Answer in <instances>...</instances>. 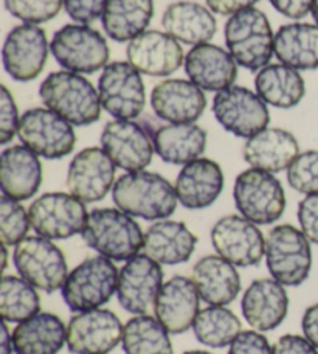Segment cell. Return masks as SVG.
I'll return each mask as SVG.
<instances>
[{
    "instance_id": "1",
    "label": "cell",
    "mask_w": 318,
    "mask_h": 354,
    "mask_svg": "<svg viewBox=\"0 0 318 354\" xmlns=\"http://www.w3.org/2000/svg\"><path fill=\"white\" fill-rule=\"evenodd\" d=\"M112 201L131 216L154 223L173 216L179 204L173 183L144 169L120 176L112 188Z\"/></svg>"
},
{
    "instance_id": "2",
    "label": "cell",
    "mask_w": 318,
    "mask_h": 354,
    "mask_svg": "<svg viewBox=\"0 0 318 354\" xmlns=\"http://www.w3.org/2000/svg\"><path fill=\"white\" fill-rule=\"evenodd\" d=\"M39 98L47 109L73 126L97 123L103 112L98 87L81 73L68 71L50 73L39 86Z\"/></svg>"
},
{
    "instance_id": "3",
    "label": "cell",
    "mask_w": 318,
    "mask_h": 354,
    "mask_svg": "<svg viewBox=\"0 0 318 354\" xmlns=\"http://www.w3.org/2000/svg\"><path fill=\"white\" fill-rule=\"evenodd\" d=\"M84 243L112 261H127L142 254L144 233L133 216L120 208H93L88 212Z\"/></svg>"
},
{
    "instance_id": "4",
    "label": "cell",
    "mask_w": 318,
    "mask_h": 354,
    "mask_svg": "<svg viewBox=\"0 0 318 354\" xmlns=\"http://www.w3.org/2000/svg\"><path fill=\"white\" fill-rule=\"evenodd\" d=\"M225 46L238 66L259 72L270 64L275 35L269 17L258 8H247L230 16L224 27Z\"/></svg>"
},
{
    "instance_id": "5",
    "label": "cell",
    "mask_w": 318,
    "mask_h": 354,
    "mask_svg": "<svg viewBox=\"0 0 318 354\" xmlns=\"http://www.w3.org/2000/svg\"><path fill=\"white\" fill-rule=\"evenodd\" d=\"M120 270L109 258L91 257L68 272L61 289L62 300L73 313L103 308L117 294Z\"/></svg>"
},
{
    "instance_id": "6",
    "label": "cell",
    "mask_w": 318,
    "mask_h": 354,
    "mask_svg": "<svg viewBox=\"0 0 318 354\" xmlns=\"http://www.w3.org/2000/svg\"><path fill=\"white\" fill-rule=\"evenodd\" d=\"M265 264L272 278L286 288H297L312 270V249L301 229L290 224L273 227L265 236Z\"/></svg>"
},
{
    "instance_id": "7",
    "label": "cell",
    "mask_w": 318,
    "mask_h": 354,
    "mask_svg": "<svg viewBox=\"0 0 318 354\" xmlns=\"http://www.w3.org/2000/svg\"><path fill=\"white\" fill-rule=\"evenodd\" d=\"M233 199L241 216L256 225L277 223L288 205L284 188L278 177L256 168L245 169L236 177Z\"/></svg>"
},
{
    "instance_id": "8",
    "label": "cell",
    "mask_w": 318,
    "mask_h": 354,
    "mask_svg": "<svg viewBox=\"0 0 318 354\" xmlns=\"http://www.w3.org/2000/svg\"><path fill=\"white\" fill-rule=\"evenodd\" d=\"M56 62L68 72L92 75L109 64L111 50L106 37L91 25L67 24L50 42Z\"/></svg>"
},
{
    "instance_id": "9",
    "label": "cell",
    "mask_w": 318,
    "mask_h": 354,
    "mask_svg": "<svg viewBox=\"0 0 318 354\" xmlns=\"http://www.w3.org/2000/svg\"><path fill=\"white\" fill-rule=\"evenodd\" d=\"M12 263L19 277L44 292H56L67 280L68 268L64 252L52 239L27 236L12 252Z\"/></svg>"
},
{
    "instance_id": "10",
    "label": "cell",
    "mask_w": 318,
    "mask_h": 354,
    "mask_svg": "<svg viewBox=\"0 0 318 354\" xmlns=\"http://www.w3.org/2000/svg\"><path fill=\"white\" fill-rule=\"evenodd\" d=\"M17 137L22 145L48 160L64 159L76 147L73 124L47 107L25 111L19 123Z\"/></svg>"
},
{
    "instance_id": "11",
    "label": "cell",
    "mask_w": 318,
    "mask_h": 354,
    "mask_svg": "<svg viewBox=\"0 0 318 354\" xmlns=\"http://www.w3.org/2000/svg\"><path fill=\"white\" fill-rule=\"evenodd\" d=\"M31 229L47 239H68L86 229L88 212L86 204L70 193H46L28 208Z\"/></svg>"
},
{
    "instance_id": "12",
    "label": "cell",
    "mask_w": 318,
    "mask_h": 354,
    "mask_svg": "<svg viewBox=\"0 0 318 354\" xmlns=\"http://www.w3.org/2000/svg\"><path fill=\"white\" fill-rule=\"evenodd\" d=\"M212 111L222 128L245 140L269 128L270 123L265 101L243 86H232L216 93Z\"/></svg>"
},
{
    "instance_id": "13",
    "label": "cell",
    "mask_w": 318,
    "mask_h": 354,
    "mask_svg": "<svg viewBox=\"0 0 318 354\" xmlns=\"http://www.w3.org/2000/svg\"><path fill=\"white\" fill-rule=\"evenodd\" d=\"M98 93L103 109L117 120H135L144 109V81L127 61H112L103 68Z\"/></svg>"
},
{
    "instance_id": "14",
    "label": "cell",
    "mask_w": 318,
    "mask_h": 354,
    "mask_svg": "<svg viewBox=\"0 0 318 354\" xmlns=\"http://www.w3.org/2000/svg\"><path fill=\"white\" fill-rule=\"evenodd\" d=\"M101 148L117 168L126 173L143 171L154 157V132L135 120H112L101 132Z\"/></svg>"
},
{
    "instance_id": "15",
    "label": "cell",
    "mask_w": 318,
    "mask_h": 354,
    "mask_svg": "<svg viewBox=\"0 0 318 354\" xmlns=\"http://www.w3.org/2000/svg\"><path fill=\"white\" fill-rule=\"evenodd\" d=\"M50 44L46 30L35 24H22L5 37L2 62L5 72L19 83H30L47 64Z\"/></svg>"
},
{
    "instance_id": "16",
    "label": "cell",
    "mask_w": 318,
    "mask_h": 354,
    "mask_svg": "<svg viewBox=\"0 0 318 354\" xmlns=\"http://www.w3.org/2000/svg\"><path fill=\"white\" fill-rule=\"evenodd\" d=\"M212 244L219 257L236 266L253 268L265 257V238L259 227L241 214H228L213 225Z\"/></svg>"
},
{
    "instance_id": "17",
    "label": "cell",
    "mask_w": 318,
    "mask_h": 354,
    "mask_svg": "<svg viewBox=\"0 0 318 354\" xmlns=\"http://www.w3.org/2000/svg\"><path fill=\"white\" fill-rule=\"evenodd\" d=\"M163 277L162 264L144 252L132 257L120 269L117 288L120 306L132 315L148 314L163 288Z\"/></svg>"
},
{
    "instance_id": "18",
    "label": "cell",
    "mask_w": 318,
    "mask_h": 354,
    "mask_svg": "<svg viewBox=\"0 0 318 354\" xmlns=\"http://www.w3.org/2000/svg\"><path fill=\"white\" fill-rule=\"evenodd\" d=\"M123 328L109 309L75 313L67 324V348L73 354H107L122 342Z\"/></svg>"
},
{
    "instance_id": "19",
    "label": "cell",
    "mask_w": 318,
    "mask_h": 354,
    "mask_svg": "<svg viewBox=\"0 0 318 354\" xmlns=\"http://www.w3.org/2000/svg\"><path fill=\"white\" fill-rule=\"evenodd\" d=\"M117 165L103 148L91 147L80 151L67 169V188L75 198L93 204L103 201L115 185Z\"/></svg>"
},
{
    "instance_id": "20",
    "label": "cell",
    "mask_w": 318,
    "mask_h": 354,
    "mask_svg": "<svg viewBox=\"0 0 318 354\" xmlns=\"http://www.w3.org/2000/svg\"><path fill=\"white\" fill-rule=\"evenodd\" d=\"M126 58L140 73L154 78L169 77L185 62L180 42L158 30L144 31L127 44Z\"/></svg>"
},
{
    "instance_id": "21",
    "label": "cell",
    "mask_w": 318,
    "mask_h": 354,
    "mask_svg": "<svg viewBox=\"0 0 318 354\" xmlns=\"http://www.w3.org/2000/svg\"><path fill=\"white\" fill-rule=\"evenodd\" d=\"M200 300L193 278L174 275L165 281L154 305V315L169 334H183L193 328L200 313Z\"/></svg>"
},
{
    "instance_id": "22",
    "label": "cell",
    "mask_w": 318,
    "mask_h": 354,
    "mask_svg": "<svg viewBox=\"0 0 318 354\" xmlns=\"http://www.w3.org/2000/svg\"><path fill=\"white\" fill-rule=\"evenodd\" d=\"M241 309L245 322L253 330L259 333L273 331L288 317V290L275 278H258L245 289Z\"/></svg>"
},
{
    "instance_id": "23",
    "label": "cell",
    "mask_w": 318,
    "mask_h": 354,
    "mask_svg": "<svg viewBox=\"0 0 318 354\" xmlns=\"http://www.w3.org/2000/svg\"><path fill=\"white\" fill-rule=\"evenodd\" d=\"M151 107L163 122L196 123L207 109V97L189 80H165L151 92Z\"/></svg>"
},
{
    "instance_id": "24",
    "label": "cell",
    "mask_w": 318,
    "mask_h": 354,
    "mask_svg": "<svg viewBox=\"0 0 318 354\" xmlns=\"http://www.w3.org/2000/svg\"><path fill=\"white\" fill-rule=\"evenodd\" d=\"M185 73L202 91L221 92L234 86L238 78V62L228 50L214 44H199L185 56Z\"/></svg>"
},
{
    "instance_id": "25",
    "label": "cell",
    "mask_w": 318,
    "mask_h": 354,
    "mask_svg": "<svg viewBox=\"0 0 318 354\" xmlns=\"http://www.w3.org/2000/svg\"><path fill=\"white\" fill-rule=\"evenodd\" d=\"M42 185L41 157L25 145H12L0 154V189L2 196L28 201Z\"/></svg>"
},
{
    "instance_id": "26",
    "label": "cell",
    "mask_w": 318,
    "mask_h": 354,
    "mask_svg": "<svg viewBox=\"0 0 318 354\" xmlns=\"http://www.w3.org/2000/svg\"><path fill=\"white\" fill-rule=\"evenodd\" d=\"M225 185L224 171L218 162L207 157L187 163L174 183L177 199L188 210L212 207Z\"/></svg>"
},
{
    "instance_id": "27",
    "label": "cell",
    "mask_w": 318,
    "mask_h": 354,
    "mask_svg": "<svg viewBox=\"0 0 318 354\" xmlns=\"http://www.w3.org/2000/svg\"><path fill=\"white\" fill-rule=\"evenodd\" d=\"M300 154V143L290 131L267 128L247 138L243 157L252 168L277 174L288 169Z\"/></svg>"
},
{
    "instance_id": "28",
    "label": "cell",
    "mask_w": 318,
    "mask_h": 354,
    "mask_svg": "<svg viewBox=\"0 0 318 354\" xmlns=\"http://www.w3.org/2000/svg\"><path fill=\"white\" fill-rule=\"evenodd\" d=\"M191 278L202 300L212 306H227L236 300L243 283L236 266L219 255H205L194 264Z\"/></svg>"
},
{
    "instance_id": "29",
    "label": "cell",
    "mask_w": 318,
    "mask_h": 354,
    "mask_svg": "<svg viewBox=\"0 0 318 354\" xmlns=\"http://www.w3.org/2000/svg\"><path fill=\"white\" fill-rule=\"evenodd\" d=\"M197 236L180 221H156L144 232L143 252L162 266L187 263L194 254Z\"/></svg>"
},
{
    "instance_id": "30",
    "label": "cell",
    "mask_w": 318,
    "mask_h": 354,
    "mask_svg": "<svg viewBox=\"0 0 318 354\" xmlns=\"http://www.w3.org/2000/svg\"><path fill=\"white\" fill-rule=\"evenodd\" d=\"M162 27L174 39L194 47L213 39L218 22L208 6L180 0L167 6L162 16Z\"/></svg>"
},
{
    "instance_id": "31",
    "label": "cell",
    "mask_w": 318,
    "mask_h": 354,
    "mask_svg": "<svg viewBox=\"0 0 318 354\" xmlns=\"http://www.w3.org/2000/svg\"><path fill=\"white\" fill-rule=\"evenodd\" d=\"M67 345V325L52 313H37L12 330L16 354H58Z\"/></svg>"
},
{
    "instance_id": "32",
    "label": "cell",
    "mask_w": 318,
    "mask_h": 354,
    "mask_svg": "<svg viewBox=\"0 0 318 354\" xmlns=\"http://www.w3.org/2000/svg\"><path fill=\"white\" fill-rule=\"evenodd\" d=\"M154 148L165 163L185 167L205 153L207 131L196 123L165 124L154 131Z\"/></svg>"
},
{
    "instance_id": "33",
    "label": "cell",
    "mask_w": 318,
    "mask_h": 354,
    "mask_svg": "<svg viewBox=\"0 0 318 354\" xmlns=\"http://www.w3.org/2000/svg\"><path fill=\"white\" fill-rule=\"evenodd\" d=\"M273 52L281 64L295 71L318 68V25L286 24L275 33Z\"/></svg>"
},
{
    "instance_id": "34",
    "label": "cell",
    "mask_w": 318,
    "mask_h": 354,
    "mask_svg": "<svg viewBox=\"0 0 318 354\" xmlns=\"http://www.w3.org/2000/svg\"><path fill=\"white\" fill-rule=\"evenodd\" d=\"M154 17V0H107L101 25L115 42H131L148 31Z\"/></svg>"
},
{
    "instance_id": "35",
    "label": "cell",
    "mask_w": 318,
    "mask_h": 354,
    "mask_svg": "<svg viewBox=\"0 0 318 354\" xmlns=\"http://www.w3.org/2000/svg\"><path fill=\"white\" fill-rule=\"evenodd\" d=\"M254 92L263 101L278 109H292L306 95V83L300 71L279 64H269L256 73Z\"/></svg>"
},
{
    "instance_id": "36",
    "label": "cell",
    "mask_w": 318,
    "mask_h": 354,
    "mask_svg": "<svg viewBox=\"0 0 318 354\" xmlns=\"http://www.w3.org/2000/svg\"><path fill=\"white\" fill-rule=\"evenodd\" d=\"M124 354H174L169 331L149 314L126 322L122 339Z\"/></svg>"
},
{
    "instance_id": "37",
    "label": "cell",
    "mask_w": 318,
    "mask_h": 354,
    "mask_svg": "<svg viewBox=\"0 0 318 354\" xmlns=\"http://www.w3.org/2000/svg\"><path fill=\"white\" fill-rule=\"evenodd\" d=\"M193 331L196 339L209 348L230 346L243 331V325L236 314L227 306H207L200 309L194 320Z\"/></svg>"
},
{
    "instance_id": "38",
    "label": "cell",
    "mask_w": 318,
    "mask_h": 354,
    "mask_svg": "<svg viewBox=\"0 0 318 354\" xmlns=\"http://www.w3.org/2000/svg\"><path fill=\"white\" fill-rule=\"evenodd\" d=\"M41 313L37 289L17 275H3L0 283V317L6 324H21Z\"/></svg>"
},
{
    "instance_id": "39",
    "label": "cell",
    "mask_w": 318,
    "mask_h": 354,
    "mask_svg": "<svg viewBox=\"0 0 318 354\" xmlns=\"http://www.w3.org/2000/svg\"><path fill=\"white\" fill-rule=\"evenodd\" d=\"M31 221L28 210L19 201L0 198V239L3 245H16L28 236Z\"/></svg>"
},
{
    "instance_id": "40",
    "label": "cell",
    "mask_w": 318,
    "mask_h": 354,
    "mask_svg": "<svg viewBox=\"0 0 318 354\" xmlns=\"http://www.w3.org/2000/svg\"><path fill=\"white\" fill-rule=\"evenodd\" d=\"M6 11L24 24L39 25L59 15L64 0H3Z\"/></svg>"
},
{
    "instance_id": "41",
    "label": "cell",
    "mask_w": 318,
    "mask_h": 354,
    "mask_svg": "<svg viewBox=\"0 0 318 354\" xmlns=\"http://www.w3.org/2000/svg\"><path fill=\"white\" fill-rule=\"evenodd\" d=\"M288 182L301 194H318V151L310 149L298 154L288 168Z\"/></svg>"
},
{
    "instance_id": "42",
    "label": "cell",
    "mask_w": 318,
    "mask_h": 354,
    "mask_svg": "<svg viewBox=\"0 0 318 354\" xmlns=\"http://www.w3.org/2000/svg\"><path fill=\"white\" fill-rule=\"evenodd\" d=\"M19 117L17 104L12 93L5 84L0 86V145H8L17 134Z\"/></svg>"
},
{
    "instance_id": "43",
    "label": "cell",
    "mask_w": 318,
    "mask_h": 354,
    "mask_svg": "<svg viewBox=\"0 0 318 354\" xmlns=\"http://www.w3.org/2000/svg\"><path fill=\"white\" fill-rule=\"evenodd\" d=\"M107 0H64V10L76 24L91 25L103 16Z\"/></svg>"
},
{
    "instance_id": "44",
    "label": "cell",
    "mask_w": 318,
    "mask_h": 354,
    "mask_svg": "<svg viewBox=\"0 0 318 354\" xmlns=\"http://www.w3.org/2000/svg\"><path fill=\"white\" fill-rule=\"evenodd\" d=\"M297 218L301 232L310 243L318 245V194H309L300 201Z\"/></svg>"
},
{
    "instance_id": "45",
    "label": "cell",
    "mask_w": 318,
    "mask_h": 354,
    "mask_svg": "<svg viewBox=\"0 0 318 354\" xmlns=\"http://www.w3.org/2000/svg\"><path fill=\"white\" fill-rule=\"evenodd\" d=\"M228 354H272V346L263 333L247 330L233 340Z\"/></svg>"
},
{
    "instance_id": "46",
    "label": "cell",
    "mask_w": 318,
    "mask_h": 354,
    "mask_svg": "<svg viewBox=\"0 0 318 354\" xmlns=\"http://www.w3.org/2000/svg\"><path fill=\"white\" fill-rule=\"evenodd\" d=\"M318 348L304 336L286 334L272 346V354H318Z\"/></svg>"
},
{
    "instance_id": "47",
    "label": "cell",
    "mask_w": 318,
    "mask_h": 354,
    "mask_svg": "<svg viewBox=\"0 0 318 354\" xmlns=\"http://www.w3.org/2000/svg\"><path fill=\"white\" fill-rule=\"evenodd\" d=\"M269 2L279 15L294 21L306 17L312 11L314 5V0H269Z\"/></svg>"
},
{
    "instance_id": "48",
    "label": "cell",
    "mask_w": 318,
    "mask_h": 354,
    "mask_svg": "<svg viewBox=\"0 0 318 354\" xmlns=\"http://www.w3.org/2000/svg\"><path fill=\"white\" fill-rule=\"evenodd\" d=\"M207 6L216 15L233 16L236 12L252 8L259 0H205Z\"/></svg>"
},
{
    "instance_id": "49",
    "label": "cell",
    "mask_w": 318,
    "mask_h": 354,
    "mask_svg": "<svg viewBox=\"0 0 318 354\" xmlns=\"http://www.w3.org/2000/svg\"><path fill=\"white\" fill-rule=\"evenodd\" d=\"M301 330L304 337L318 348V303L310 305L303 314Z\"/></svg>"
},
{
    "instance_id": "50",
    "label": "cell",
    "mask_w": 318,
    "mask_h": 354,
    "mask_svg": "<svg viewBox=\"0 0 318 354\" xmlns=\"http://www.w3.org/2000/svg\"><path fill=\"white\" fill-rule=\"evenodd\" d=\"M15 346H12V333H10V328L6 322H2V328H0V354H12Z\"/></svg>"
},
{
    "instance_id": "51",
    "label": "cell",
    "mask_w": 318,
    "mask_h": 354,
    "mask_svg": "<svg viewBox=\"0 0 318 354\" xmlns=\"http://www.w3.org/2000/svg\"><path fill=\"white\" fill-rule=\"evenodd\" d=\"M310 15H312L315 25H318V0H314V5H312V11H310Z\"/></svg>"
},
{
    "instance_id": "52",
    "label": "cell",
    "mask_w": 318,
    "mask_h": 354,
    "mask_svg": "<svg viewBox=\"0 0 318 354\" xmlns=\"http://www.w3.org/2000/svg\"><path fill=\"white\" fill-rule=\"evenodd\" d=\"M183 354H213V353L203 351V350H191V351H187V353H183Z\"/></svg>"
}]
</instances>
